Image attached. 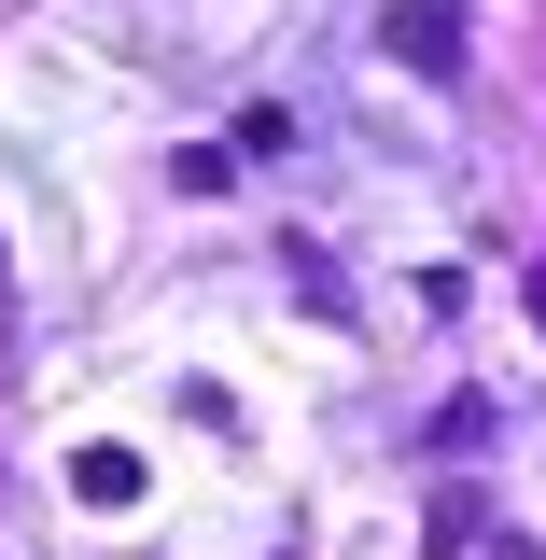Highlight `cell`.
<instances>
[{"label": "cell", "mask_w": 546, "mask_h": 560, "mask_svg": "<svg viewBox=\"0 0 546 560\" xmlns=\"http://www.w3.org/2000/svg\"><path fill=\"white\" fill-rule=\"evenodd\" d=\"M420 84H463V0H393V28H379Z\"/></svg>", "instance_id": "cell-1"}, {"label": "cell", "mask_w": 546, "mask_h": 560, "mask_svg": "<svg viewBox=\"0 0 546 560\" xmlns=\"http://www.w3.org/2000/svg\"><path fill=\"white\" fill-rule=\"evenodd\" d=\"M490 560H546V547H533V533H490Z\"/></svg>", "instance_id": "cell-6"}, {"label": "cell", "mask_w": 546, "mask_h": 560, "mask_svg": "<svg viewBox=\"0 0 546 560\" xmlns=\"http://www.w3.org/2000/svg\"><path fill=\"white\" fill-rule=\"evenodd\" d=\"M70 490H84L98 518H127V504H140V448H113V434H98V448H70Z\"/></svg>", "instance_id": "cell-3"}, {"label": "cell", "mask_w": 546, "mask_h": 560, "mask_svg": "<svg viewBox=\"0 0 546 560\" xmlns=\"http://www.w3.org/2000/svg\"><path fill=\"white\" fill-rule=\"evenodd\" d=\"M280 280H294V308H309V323H350V280L323 267L309 238H280Z\"/></svg>", "instance_id": "cell-4"}, {"label": "cell", "mask_w": 546, "mask_h": 560, "mask_svg": "<svg viewBox=\"0 0 546 560\" xmlns=\"http://www.w3.org/2000/svg\"><path fill=\"white\" fill-rule=\"evenodd\" d=\"M463 547H490V490H434L420 504V560H463Z\"/></svg>", "instance_id": "cell-2"}, {"label": "cell", "mask_w": 546, "mask_h": 560, "mask_svg": "<svg viewBox=\"0 0 546 560\" xmlns=\"http://www.w3.org/2000/svg\"><path fill=\"white\" fill-rule=\"evenodd\" d=\"M0 294H14V280H0Z\"/></svg>", "instance_id": "cell-8"}, {"label": "cell", "mask_w": 546, "mask_h": 560, "mask_svg": "<svg viewBox=\"0 0 546 560\" xmlns=\"http://www.w3.org/2000/svg\"><path fill=\"white\" fill-rule=\"evenodd\" d=\"M519 294H533V323H546V267H519Z\"/></svg>", "instance_id": "cell-7"}, {"label": "cell", "mask_w": 546, "mask_h": 560, "mask_svg": "<svg viewBox=\"0 0 546 560\" xmlns=\"http://www.w3.org/2000/svg\"><path fill=\"white\" fill-rule=\"evenodd\" d=\"M490 434H504V407H490V393H449V407H434V448H449V463H463V448H490Z\"/></svg>", "instance_id": "cell-5"}]
</instances>
